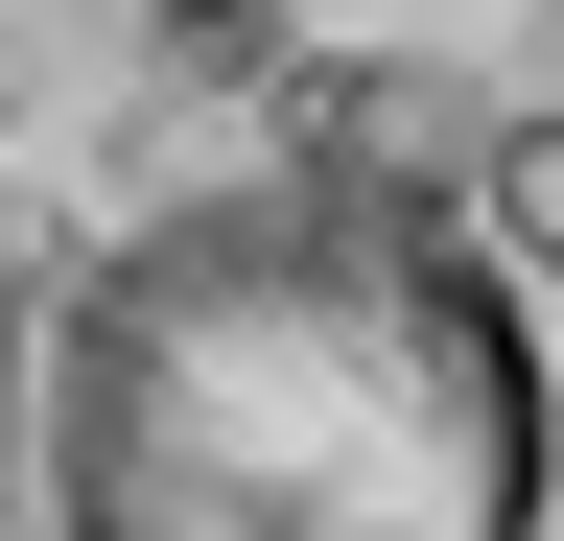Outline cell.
I'll use <instances>...</instances> for the list:
<instances>
[{
	"label": "cell",
	"mask_w": 564,
	"mask_h": 541,
	"mask_svg": "<svg viewBox=\"0 0 564 541\" xmlns=\"http://www.w3.org/2000/svg\"><path fill=\"white\" fill-rule=\"evenodd\" d=\"M0 541H564V0H0Z\"/></svg>",
	"instance_id": "cell-1"
}]
</instances>
